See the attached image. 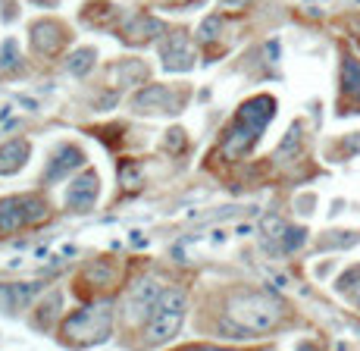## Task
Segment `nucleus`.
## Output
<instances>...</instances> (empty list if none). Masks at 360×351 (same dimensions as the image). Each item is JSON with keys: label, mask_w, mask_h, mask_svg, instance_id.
I'll return each mask as SVG.
<instances>
[{"label": "nucleus", "mask_w": 360, "mask_h": 351, "mask_svg": "<svg viewBox=\"0 0 360 351\" xmlns=\"http://www.w3.org/2000/svg\"><path fill=\"white\" fill-rule=\"evenodd\" d=\"M276 113V101L260 94L251 104H245L238 110V122L232 126V132L223 141V154L226 157H241L245 151H251V144L257 141V135L263 132V126L269 122V116Z\"/></svg>", "instance_id": "1"}, {"label": "nucleus", "mask_w": 360, "mask_h": 351, "mask_svg": "<svg viewBox=\"0 0 360 351\" xmlns=\"http://www.w3.org/2000/svg\"><path fill=\"white\" fill-rule=\"evenodd\" d=\"M110 326H113V301L101 298L94 305H85L75 314H69L63 323V336L66 342H75V345H94V342L107 339Z\"/></svg>", "instance_id": "2"}, {"label": "nucleus", "mask_w": 360, "mask_h": 351, "mask_svg": "<svg viewBox=\"0 0 360 351\" xmlns=\"http://www.w3.org/2000/svg\"><path fill=\"white\" fill-rule=\"evenodd\" d=\"M229 323H241V333H263V329H273L282 320V301L276 295H241V298L229 301Z\"/></svg>", "instance_id": "3"}, {"label": "nucleus", "mask_w": 360, "mask_h": 351, "mask_svg": "<svg viewBox=\"0 0 360 351\" xmlns=\"http://www.w3.org/2000/svg\"><path fill=\"white\" fill-rule=\"evenodd\" d=\"M182 317H185V295L179 292V288L160 292L154 311L148 317V326H144V342H148V345H163V342H169L172 336L179 333V326H182Z\"/></svg>", "instance_id": "4"}, {"label": "nucleus", "mask_w": 360, "mask_h": 351, "mask_svg": "<svg viewBox=\"0 0 360 351\" xmlns=\"http://www.w3.org/2000/svg\"><path fill=\"white\" fill-rule=\"evenodd\" d=\"M47 217V204L34 195H19V198H4L0 201V232H16L19 226L38 223Z\"/></svg>", "instance_id": "5"}, {"label": "nucleus", "mask_w": 360, "mask_h": 351, "mask_svg": "<svg viewBox=\"0 0 360 351\" xmlns=\"http://www.w3.org/2000/svg\"><path fill=\"white\" fill-rule=\"evenodd\" d=\"M160 292H163V288H160V282H157V279H150V276L135 279V286L129 288L126 301H122V314H126L131 323H141L144 317H150V311H154Z\"/></svg>", "instance_id": "6"}, {"label": "nucleus", "mask_w": 360, "mask_h": 351, "mask_svg": "<svg viewBox=\"0 0 360 351\" xmlns=\"http://www.w3.org/2000/svg\"><path fill=\"white\" fill-rule=\"evenodd\" d=\"M98 201V173H79L66 185V208L69 210H91Z\"/></svg>", "instance_id": "7"}, {"label": "nucleus", "mask_w": 360, "mask_h": 351, "mask_svg": "<svg viewBox=\"0 0 360 351\" xmlns=\"http://www.w3.org/2000/svg\"><path fill=\"white\" fill-rule=\"evenodd\" d=\"M85 163V154H82L79 148H60L57 154L51 157V163H47V182H60L63 176H69V170H75V167H82Z\"/></svg>", "instance_id": "8"}, {"label": "nucleus", "mask_w": 360, "mask_h": 351, "mask_svg": "<svg viewBox=\"0 0 360 351\" xmlns=\"http://www.w3.org/2000/svg\"><path fill=\"white\" fill-rule=\"evenodd\" d=\"M29 154H32V148L25 139L6 141L4 148H0V176L19 173V167H25V160H29Z\"/></svg>", "instance_id": "9"}, {"label": "nucleus", "mask_w": 360, "mask_h": 351, "mask_svg": "<svg viewBox=\"0 0 360 351\" xmlns=\"http://www.w3.org/2000/svg\"><path fill=\"white\" fill-rule=\"evenodd\" d=\"M163 63L169 66V70H188V66L195 63V51L188 47V38H185L182 32L172 35V47L169 44L163 47Z\"/></svg>", "instance_id": "10"}, {"label": "nucleus", "mask_w": 360, "mask_h": 351, "mask_svg": "<svg viewBox=\"0 0 360 351\" xmlns=\"http://www.w3.org/2000/svg\"><path fill=\"white\" fill-rule=\"evenodd\" d=\"M160 32H163V23H157V19H150V16L126 23V38L129 41H148V38L160 35Z\"/></svg>", "instance_id": "11"}, {"label": "nucleus", "mask_w": 360, "mask_h": 351, "mask_svg": "<svg viewBox=\"0 0 360 351\" xmlns=\"http://www.w3.org/2000/svg\"><path fill=\"white\" fill-rule=\"evenodd\" d=\"M169 91L166 88H148V91L138 94L135 110H144V113H154V110H169Z\"/></svg>", "instance_id": "12"}, {"label": "nucleus", "mask_w": 360, "mask_h": 351, "mask_svg": "<svg viewBox=\"0 0 360 351\" xmlns=\"http://www.w3.org/2000/svg\"><path fill=\"white\" fill-rule=\"evenodd\" d=\"M94 60H98V51H94V47H79V51L69 53L66 70L72 75H88L91 72V66H94Z\"/></svg>", "instance_id": "13"}, {"label": "nucleus", "mask_w": 360, "mask_h": 351, "mask_svg": "<svg viewBox=\"0 0 360 351\" xmlns=\"http://www.w3.org/2000/svg\"><path fill=\"white\" fill-rule=\"evenodd\" d=\"M60 38H63V35H60V29H57V25H53V23L34 25V29H32V41H34V44H38V51H47V53H51V51H57Z\"/></svg>", "instance_id": "14"}, {"label": "nucleus", "mask_w": 360, "mask_h": 351, "mask_svg": "<svg viewBox=\"0 0 360 351\" xmlns=\"http://www.w3.org/2000/svg\"><path fill=\"white\" fill-rule=\"evenodd\" d=\"M342 85H345V91H351L354 98H360V63L357 60H345Z\"/></svg>", "instance_id": "15"}, {"label": "nucleus", "mask_w": 360, "mask_h": 351, "mask_svg": "<svg viewBox=\"0 0 360 351\" xmlns=\"http://www.w3.org/2000/svg\"><path fill=\"white\" fill-rule=\"evenodd\" d=\"M34 4H44V0H34ZM47 4H57V0H47Z\"/></svg>", "instance_id": "16"}, {"label": "nucleus", "mask_w": 360, "mask_h": 351, "mask_svg": "<svg viewBox=\"0 0 360 351\" xmlns=\"http://www.w3.org/2000/svg\"><path fill=\"white\" fill-rule=\"evenodd\" d=\"M229 4H241V0H229Z\"/></svg>", "instance_id": "17"}]
</instances>
